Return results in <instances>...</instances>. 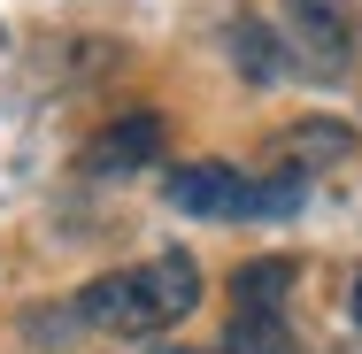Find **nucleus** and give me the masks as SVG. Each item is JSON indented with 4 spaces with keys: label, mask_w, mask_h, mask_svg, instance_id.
Masks as SVG:
<instances>
[{
    "label": "nucleus",
    "mask_w": 362,
    "mask_h": 354,
    "mask_svg": "<svg viewBox=\"0 0 362 354\" xmlns=\"http://www.w3.org/2000/svg\"><path fill=\"white\" fill-rule=\"evenodd\" d=\"M355 324H362V278H355Z\"/></svg>",
    "instance_id": "obj_9"
},
{
    "label": "nucleus",
    "mask_w": 362,
    "mask_h": 354,
    "mask_svg": "<svg viewBox=\"0 0 362 354\" xmlns=\"http://www.w3.org/2000/svg\"><path fill=\"white\" fill-rule=\"evenodd\" d=\"M231 54H239L255 77H270V70H278V54H270V31H262V23H247V16L231 23Z\"/></svg>",
    "instance_id": "obj_8"
},
{
    "label": "nucleus",
    "mask_w": 362,
    "mask_h": 354,
    "mask_svg": "<svg viewBox=\"0 0 362 354\" xmlns=\"http://www.w3.org/2000/svg\"><path fill=\"white\" fill-rule=\"evenodd\" d=\"M293 270L286 254H255L231 270V316H286V293H293Z\"/></svg>",
    "instance_id": "obj_5"
},
{
    "label": "nucleus",
    "mask_w": 362,
    "mask_h": 354,
    "mask_svg": "<svg viewBox=\"0 0 362 354\" xmlns=\"http://www.w3.org/2000/svg\"><path fill=\"white\" fill-rule=\"evenodd\" d=\"M146 162H162V124L154 116H116L85 146V170H100V177H124V170H146Z\"/></svg>",
    "instance_id": "obj_4"
},
{
    "label": "nucleus",
    "mask_w": 362,
    "mask_h": 354,
    "mask_svg": "<svg viewBox=\"0 0 362 354\" xmlns=\"http://www.w3.org/2000/svg\"><path fill=\"white\" fill-rule=\"evenodd\" d=\"M77 308H85L93 331L154 339V331H170V324H185L201 308V262L185 247H170V254H154L139 270H100V278L77 293Z\"/></svg>",
    "instance_id": "obj_1"
},
{
    "label": "nucleus",
    "mask_w": 362,
    "mask_h": 354,
    "mask_svg": "<svg viewBox=\"0 0 362 354\" xmlns=\"http://www.w3.org/2000/svg\"><path fill=\"white\" fill-rule=\"evenodd\" d=\"M146 354H185V347H146Z\"/></svg>",
    "instance_id": "obj_10"
},
{
    "label": "nucleus",
    "mask_w": 362,
    "mask_h": 354,
    "mask_svg": "<svg viewBox=\"0 0 362 354\" xmlns=\"http://www.w3.org/2000/svg\"><path fill=\"white\" fill-rule=\"evenodd\" d=\"M223 354H300L286 331V316H231L223 331Z\"/></svg>",
    "instance_id": "obj_7"
},
{
    "label": "nucleus",
    "mask_w": 362,
    "mask_h": 354,
    "mask_svg": "<svg viewBox=\"0 0 362 354\" xmlns=\"http://www.w3.org/2000/svg\"><path fill=\"white\" fill-rule=\"evenodd\" d=\"M270 154H278V170H308V162H347V154H355V131H347V124H324V116H308V124L278 131V139H270Z\"/></svg>",
    "instance_id": "obj_6"
},
{
    "label": "nucleus",
    "mask_w": 362,
    "mask_h": 354,
    "mask_svg": "<svg viewBox=\"0 0 362 354\" xmlns=\"http://www.w3.org/2000/svg\"><path fill=\"white\" fill-rule=\"evenodd\" d=\"M278 23H286L293 62L339 77L355 62V0H278Z\"/></svg>",
    "instance_id": "obj_3"
},
{
    "label": "nucleus",
    "mask_w": 362,
    "mask_h": 354,
    "mask_svg": "<svg viewBox=\"0 0 362 354\" xmlns=\"http://www.w3.org/2000/svg\"><path fill=\"white\" fill-rule=\"evenodd\" d=\"M162 201L177 216H193V223H247V216L270 223V193L255 177H239L231 162H177L162 177Z\"/></svg>",
    "instance_id": "obj_2"
}]
</instances>
